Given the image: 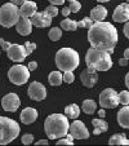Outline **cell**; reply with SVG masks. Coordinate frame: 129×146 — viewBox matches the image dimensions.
<instances>
[{
	"label": "cell",
	"instance_id": "cell-7",
	"mask_svg": "<svg viewBox=\"0 0 129 146\" xmlns=\"http://www.w3.org/2000/svg\"><path fill=\"white\" fill-rule=\"evenodd\" d=\"M28 78H30V70L23 65H14L8 71V79L16 86H23L28 82Z\"/></svg>",
	"mask_w": 129,
	"mask_h": 146
},
{
	"label": "cell",
	"instance_id": "cell-14",
	"mask_svg": "<svg viewBox=\"0 0 129 146\" xmlns=\"http://www.w3.org/2000/svg\"><path fill=\"white\" fill-rule=\"evenodd\" d=\"M30 19L32 26H36V27H40V29L48 27L52 23V17L48 16L45 12H36Z\"/></svg>",
	"mask_w": 129,
	"mask_h": 146
},
{
	"label": "cell",
	"instance_id": "cell-15",
	"mask_svg": "<svg viewBox=\"0 0 129 146\" xmlns=\"http://www.w3.org/2000/svg\"><path fill=\"white\" fill-rule=\"evenodd\" d=\"M112 19L115 22H126V21H129V3H123L116 7L112 13Z\"/></svg>",
	"mask_w": 129,
	"mask_h": 146
},
{
	"label": "cell",
	"instance_id": "cell-18",
	"mask_svg": "<svg viewBox=\"0 0 129 146\" xmlns=\"http://www.w3.org/2000/svg\"><path fill=\"white\" fill-rule=\"evenodd\" d=\"M19 118H21V121L23 124H27V125L28 124H32L38 119V111L34 108H26L22 110Z\"/></svg>",
	"mask_w": 129,
	"mask_h": 146
},
{
	"label": "cell",
	"instance_id": "cell-1",
	"mask_svg": "<svg viewBox=\"0 0 129 146\" xmlns=\"http://www.w3.org/2000/svg\"><path fill=\"white\" fill-rule=\"evenodd\" d=\"M118 30L110 22L98 21L88 29V41L91 47L112 53L118 44Z\"/></svg>",
	"mask_w": 129,
	"mask_h": 146
},
{
	"label": "cell",
	"instance_id": "cell-36",
	"mask_svg": "<svg viewBox=\"0 0 129 146\" xmlns=\"http://www.w3.org/2000/svg\"><path fill=\"white\" fill-rule=\"evenodd\" d=\"M27 67H28V70H30V71H34V70L38 69V62H36V61H31Z\"/></svg>",
	"mask_w": 129,
	"mask_h": 146
},
{
	"label": "cell",
	"instance_id": "cell-39",
	"mask_svg": "<svg viewBox=\"0 0 129 146\" xmlns=\"http://www.w3.org/2000/svg\"><path fill=\"white\" fill-rule=\"evenodd\" d=\"M128 64H129V61L126 60L125 57H123V58H120V60H119V65H120V66H126Z\"/></svg>",
	"mask_w": 129,
	"mask_h": 146
},
{
	"label": "cell",
	"instance_id": "cell-26",
	"mask_svg": "<svg viewBox=\"0 0 129 146\" xmlns=\"http://www.w3.org/2000/svg\"><path fill=\"white\" fill-rule=\"evenodd\" d=\"M61 29H62V30H66V31H76L77 23L74 19L65 18L63 21H61Z\"/></svg>",
	"mask_w": 129,
	"mask_h": 146
},
{
	"label": "cell",
	"instance_id": "cell-8",
	"mask_svg": "<svg viewBox=\"0 0 129 146\" xmlns=\"http://www.w3.org/2000/svg\"><path fill=\"white\" fill-rule=\"evenodd\" d=\"M119 102V93L112 88H106L99 94V105L103 109H115L118 108Z\"/></svg>",
	"mask_w": 129,
	"mask_h": 146
},
{
	"label": "cell",
	"instance_id": "cell-28",
	"mask_svg": "<svg viewBox=\"0 0 129 146\" xmlns=\"http://www.w3.org/2000/svg\"><path fill=\"white\" fill-rule=\"evenodd\" d=\"M119 102L121 105H129V91H121L119 93Z\"/></svg>",
	"mask_w": 129,
	"mask_h": 146
},
{
	"label": "cell",
	"instance_id": "cell-43",
	"mask_svg": "<svg viewBox=\"0 0 129 146\" xmlns=\"http://www.w3.org/2000/svg\"><path fill=\"white\" fill-rule=\"evenodd\" d=\"M98 116L99 118H105L106 116V113H105L103 109H101V110H98Z\"/></svg>",
	"mask_w": 129,
	"mask_h": 146
},
{
	"label": "cell",
	"instance_id": "cell-49",
	"mask_svg": "<svg viewBox=\"0 0 129 146\" xmlns=\"http://www.w3.org/2000/svg\"><path fill=\"white\" fill-rule=\"evenodd\" d=\"M98 3H107V1H110V0H96Z\"/></svg>",
	"mask_w": 129,
	"mask_h": 146
},
{
	"label": "cell",
	"instance_id": "cell-27",
	"mask_svg": "<svg viewBox=\"0 0 129 146\" xmlns=\"http://www.w3.org/2000/svg\"><path fill=\"white\" fill-rule=\"evenodd\" d=\"M48 36L52 41H57L62 38V29L61 27H52L50 31L48 33Z\"/></svg>",
	"mask_w": 129,
	"mask_h": 146
},
{
	"label": "cell",
	"instance_id": "cell-42",
	"mask_svg": "<svg viewBox=\"0 0 129 146\" xmlns=\"http://www.w3.org/2000/svg\"><path fill=\"white\" fill-rule=\"evenodd\" d=\"M35 145H48V141L47 140H39V141H36L35 142Z\"/></svg>",
	"mask_w": 129,
	"mask_h": 146
},
{
	"label": "cell",
	"instance_id": "cell-3",
	"mask_svg": "<svg viewBox=\"0 0 129 146\" xmlns=\"http://www.w3.org/2000/svg\"><path fill=\"white\" fill-rule=\"evenodd\" d=\"M85 64L87 66L94 67L97 71H107L112 67L111 53L91 47L85 54Z\"/></svg>",
	"mask_w": 129,
	"mask_h": 146
},
{
	"label": "cell",
	"instance_id": "cell-11",
	"mask_svg": "<svg viewBox=\"0 0 129 146\" xmlns=\"http://www.w3.org/2000/svg\"><path fill=\"white\" fill-rule=\"evenodd\" d=\"M5 52H7L8 58L12 60L13 62H23L25 58L28 56L25 47H23V45H19V44H11Z\"/></svg>",
	"mask_w": 129,
	"mask_h": 146
},
{
	"label": "cell",
	"instance_id": "cell-37",
	"mask_svg": "<svg viewBox=\"0 0 129 146\" xmlns=\"http://www.w3.org/2000/svg\"><path fill=\"white\" fill-rule=\"evenodd\" d=\"M65 1H66V0H49V3L52 4V5H62L63 3H65Z\"/></svg>",
	"mask_w": 129,
	"mask_h": 146
},
{
	"label": "cell",
	"instance_id": "cell-34",
	"mask_svg": "<svg viewBox=\"0 0 129 146\" xmlns=\"http://www.w3.org/2000/svg\"><path fill=\"white\" fill-rule=\"evenodd\" d=\"M23 47H25V49H26V52H27V54H31V53H32L34 50L36 49V44H35V43H30V41H26Z\"/></svg>",
	"mask_w": 129,
	"mask_h": 146
},
{
	"label": "cell",
	"instance_id": "cell-29",
	"mask_svg": "<svg viewBox=\"0 0 129 146\" xmlns=\"http://www.w3.org/2000/svg\"><path fill=\"white\" fill-rule=\"evenodd\" d=\"M62 79L65 83H69V84H71V83H74L75 80V75L72 71H65L62 75Z\"/></svg>",
	"mask_w": 129,
	"mask_h": 146
},
{
	"label": "cell",
	"instance_id": "cell-20",
	"mask_svg": "<svg viewBox=\"0 0 129 146\" xmlns=\"http://www.w3.org/2000/svg\"><path fill=\"white\" fill-rule=\"evenodd\" d=\"M107 16V9L102 5H97L94 7L91 11V18L93 19L94 22H98V21H103Z\"/></svg>",
	"mask_w": 129,
	"mask_h": 146
},
{
	"label": "cell",
	"instance_id": "cell-21",
	"mask_svg": "<svg viewBox=\"0 0 129 146\" xmlns=\"http://www.w3.org/2000/svg\"><path fill=\"white\" fill-rule=\"evenodd\" d=\"M92 124H93V127H94L93 135H101V133L106 132V131L108 129V124H107V121L103 120V118L93 119V120H92Z\"/></svg>",
	"mask_w": 129,
	"mask_h": 146
},
{
	"label": "cell",
	"instance_id": "cell-12",
	"mask_svg": "<svg viewBox=\"0 0 129 146\" xmlns=\"http://www.w3.org/2000/svg\"><path fill=\"white\" fill-rule=\"evenodd\" d=\"M27 93H28V97L31 100H34V101H43L47 97V88L41 83L32 82L28 86Z\"/></svg>",
	"mask_w": 129,
	"mask_h": 146
},
{
	"label": "cell",
	"instance_id": "cell-46",
	"mask_svg": "<svg viewBox=\"0 0 129 146\" xmlns=\"http://www.w3.org/2000/svg\"><path fill=\"white\" fill-rule=\"evenodd\" d=\"M9 45H11V43H9V41H5V44L3 45V49H4V50H7V49L9 48Z\"/></svg>",
	"mask_w": 129,
	"mask_h": 146
},
{
	"label": "cell",
	"instance_id": "cell-2",
	"mask_svg": "<svg viewBox=\"0 0 129 146\" xmlns=\"http://www.w3.org/2000/svg\"><path fill=\"white\" fill-rule=\"evenodd\" d=\"M69 118L63 114H52L44 121V131L49 140H58L69 133Z\"/></svg>",
	"mask_w": 129,
	"mask_h": 146
},
{
	"label": "cell",
	"instance_id": "cell-51",
	"mask_svg": "<svg viewBox=\"0 0 129 146\" xmlns=\"http://www.w3.org/2000/svg\"><path fill=\"white\" fill-rule=\"evenodd\" d=\"M126 3H129V0H126Z\"/></svg>",
	"mask_w": 129,
	"mask_h": 146
},
{
	"label": "cell",
	"instance_id": "cell-17",
	"mask_svg": "<svg viewBox=\"0 0 129 146\" xmlns=\"http://www.w3.org/2000/svg\"><path fill=\"white\" fill-rule=\"evenodd\" d=\"M38 11V7H36V3L35 1H25V3L21 5L19 8V17H26V18H31L34 14L36 13Z\"/></svg>",
	"mask_w": 129,
	"mask_h": 146
},
{
	"label": "cell",
	"instance_id": "cell-9",
	"mask_svg": "<svg viewBox=\"0 0 129 146\" xmlns=\"http://www.w3.org/2000/svg\"><path fill=\"white\" fill-rule=\"evenodd\" d=\"M69 131L74 140H87L91 136L88 128L85 127V124L81 120H76V119H75L74 123L70 124Z\"/></svg>",
	"mask_w": 129,
	"mask_h": 146
},
{
	"label": "cell",
	"instance_id": "cell-4",
	"mask_svg": "<svg viewBox=\"0 0 129 146\" xmlns=\"http://www.w3.org/2000/svg\"><path fill=\"white\" fill-rule=\"evenodd\" d=\"M54 61L60 71H74L80 64V56L72 48H61L56 53Z\"/></svg>",
	"mask_w": 129,
	"mask_h": 146
},
{
	"label": "cell",
	"instance_id": "cell-38",
	"mask_svg": "<svg viewBox=\"0 0 129 146\" xmlns=\"http://www.w3.org/2000/svg\"><path fill=\"white\" fill-rule=\"evenodd\" d=\"M124 35L129 39V21H126L125 26H124Z\"/></svg>",
	"mask_w": 129,
	"mask_h": 146
},
{
	"label": "cell",
	"instance_id": "cell-44",
	"mask_svg": "<svg viewBox=\"0 0 129 146\" xmlns=\"http://www.w3.org/2000/svg\"><path fill=\"white\" fill-rule=\"evenodd\" d=\"M125 86H126V88L129 89V72L125 75Z\"/></svg>",
	"mask_w": 129,
	"mask_h": 146
},
{
	"label": "cell",
	"instance_id": "cell-41",
	"mask_svg": "<svg viewBox=\"0 0 129 146\" xmlns=\"http://www.w3.org/2000/svg\"><path fill=\"white\" fill-rule=\"evenodd\" d=\"M70 13H71V12H70V8H69V7H65V8L62 9V14H63L65 17H67Z\"/></svg>",
	"mask_w": 129,
	"mask_h": 146
},
{
	"label": "cell",
	"instance_id": "cell-6",
	"mask_svg": "<svg viewBox=\"0 0 129 146\" xmlns=\"http://www.w3.org/2000/svg\"><path fill=\"white\" fill-rule=\"evenodd\" d=\"M19 18V9L16 4L7 3L0 8V25L3 27H12Z\"/></svg>",
	"mask_w": 129,
	"mask_h": 146
},
{
	"label": "cell",
	"instance_id": "cell-10",
	"mask_svg": "<svg viewBox=\"0 0 129 146\" xmlns=\"http://www.w3.org/2000/svg\"><path fill=\"white\" fill-rule=\"evenodd\" d=\"M80 80H81L83 86L87 88H93L96 83L98 82V74L97 70L92 66H87V69L80 72Z\"/></svg>",
	"mask_w": 129,
	"mask_h": 146
},
{
	"label": "cell",
	"instance_id": "cell-48",
	"mask_svg": "<svg viewBox=\"0 0 129 146\" xmlns=\"http://www.w3.org/2000/svg\"><path fill=\"white\" fill-rule=\"evenodd\" d=\"M77 23V27H84V22H83V19L81 21H79V22H76Z\"/></svg>",
	"mask_w": 129,
	"mask_h": 146
},
{
	"label": "cell",
	"instance_id": "cell-22",
	"mask_svg": "<svg viewBox=\"0 0 129 146\" xmlns=\"http://www.w3.org/2000/svg\"><path fill=\"white\" fill-rule=\"evenodd\" d=\"M65 114H66L67 118L70 119H77V116L80 115V108L79 105H76V104H70V105H67L66 108H65Z\"/></svg>",
	"mask_w": 129,
	"mask_h": 146
},
{
	"label": "cell",
	"instance_id": "cell-24",
	"mask_svg": "<svg viewBox=\"0 0 129 146\" xmlns=\"http://www.w3.org/2000/svg\"><path fill=\"white\" fill-rule=\"evenodd\" d=\"M108 143L110 145H129V140L125 137L124 133H116L110 137Z\"/></svg>",
	"mask_w": 129,
	"mask_h": 146
},
{
	"label": "cell",
	"instance_id": "cell-32",
	"mask_svg": "<svg viewBox=\"0 0 129 146\" xmlns=\"http://www.w3.org/2000/svg\"><path fill=\"white\" fill-rule=\"evenodd\" d=\"M21 142H22L23 145H31V143H34V135H31V133L23 135L22 138H21Z\"/></svg>",
	"mask_w": 129,
	"mask_h": 146
},
{
	"label": "cell",
	"instance_id": "cell-40",
	"mask_svg": "<svg viewBox=\"0 0 129 146\" xmlns=\"http://www.w3.org/2000/svg\"><path fill=\"white\" fill-rule=\"evenodd\" d=\"M25 1H27V0H11V3H13V4H16L17 7L18 5H22Z\"/></svg>",
	"mask_w": 129,
	"mask_h": 146
},
{
	"label": "cell",
	"instance_id": "cell-25",
	"mask_svg": "<svg viewBox=\"0 0 129 146\" xmlns=\"http://www.w3.org/2000/svg\"><path fill=\"white\" fill-rule=\"evenodd\" d=\"M48 82H49L50 86L56 87V86H60L61 83L63 82L62 79V74L60 72V70L58 71H52L49 75H48Z\"/></svg>",
	"mask_w": 129,
	"mask_h": 146
},
{
	"label": "cell",
	"instance_id": "cell-33",
	"mask_svg": "<svg viewBox=\"0 0 129 146\" xmlns=\"http://www.w3.org/2000/svg\"><path fill=\"white\" fill-rule=\"evenodd\" d=\"M70 12H72V13H77V12L81 9V4L77 1V0H75V1H71L70 3Z\"/></svg>",
	"mask_w": 129,
	"mask_h": 146
},
{
	"label": "cell",
	"instance_id": "cell-45",
	"mask_svg": "<svg viewBox=\"0 0 129 146\" xmlns=\"http://www.w3.org/2000/svg\"><path fill=\"white\" fill-rule=\"evenodd\" d=\"M124 57H125L126 60L129 61V48H128V49H125V50H124Z\"/></svg>",
	"mask_w": 129,
	"mask_h": 146
},
{
	"label": "cell",
	"instance_id": "cell-47",
	"mask_svg": "<svg viewBox=\"0 0 129 146\" xmlns=\"http://www.w3.org/2000/svg\"><path fill=\"white\" fill-rule=\"evenodd\" d=\"M5 44V40L3 38H0V48H3V45Z\"/></svg>",
	"mask_w": 129,
	"mask_h": 146
},
{
	"label": "cell",
	"instance_id": "cell-13",
	"mask_svg": "<svg viewBox=\"0 0 129 146\" xmlns=\"http://www.w3.org/2000/svg\"><path fill=\"white\" fill-rule=\"evenodd\" d=\"M19 105H21V101H19V97L17 93H8L1 100V106H3V109L5 111H9V113L17 111Z\"/></svg>",
	"mask_w": 129,
	"mask_h": 146
},
{
	"label": "cell",
	"instance_id": "cell-23",
	"mask_svg": "<svg viewBox=\"0 0 129 146\" xmlns=\"http://www.w3.org/2000/svg\"><path fill=\"white\" fill-rule=\"evenodd\" d=\"M81 110L84 111L85 114H88V115L94 114L97 110L96 101H94V100H84V101H83V105H81Z\"/></svg>",
	"mask_w": 129,
	"mask_h": 146
},
{
	"label": "cell",
	"instance_id": "cell-19",
	"mask_svg": "<svg viewBox=\"0 0 129 146\" xmlns=\"http://www.w3.org/2000/svg\"><path fill=\"white\" fill-rule=\"evenodd\" d=\"M118 123L120 127L129 129V105H124V108L121 110H119Z\"/></svg>",
	"mask_w": 129,
	"mask_h": 146
},
{
	"label": "cell",
	"instance_id": "cell-5",
	"mask_svg": "<svg viewBox=\"0 0 129 146\" xmlns=\"http://www.w3.org/2000/svg\"><path fill=\"white\" fill-rule=\"evenodd\" d=\"M18 123L7 116H0V145H8L19 135Z\"/></svg>",
	"mask_w": 129,
	"mask_h": 146
},
{
	"label": "cell",
	"instance_id": "cell-35",
	"mask_svg": "<svg viewBox=\"0 0 129 146\" xmlns=\"http://www.w3.org/2000/svg\"><path fill=\"white\" fill-rule=\"evenodd\" d=\"M83 22H84V27L85 29H89L94 23V21L91 18V17H85V18L83 19Z\"/></svg>",
	"mask_w": 129,
	"mask_h": 146
},
{
	"label": "cell",
	"instance_id": "cell-31",
	"mask_svg": "<svg viewBox=\"0 0 129 146\" xmlns=\"http://www.w3.org/2000/svg\"><path fill=\"white\" fill-rule=\"evenodd\" d=\"M56 145H69V146H72L74 145V140H71V138H69L67 136H65V137H61V138H58V141H57V143Z\"/></svg>",
	"mask_w": 129,
	"mask_h": 146
},
{
	"label": "cell",
	"instance_id": "cell-50",
	"mask_svg": "<svg viewBox=\"0 0 129 146\" xmlns=\"http://www.w3.org/2000/svg\"><path fill=\"white\" fill-rule=\"evenodd\" d=\"M67 1H70V3H71V1H75V0H67Z\"/></svg>",
	"mask_w": 129,
	"mask_h": 146
},
{
	"label": "cell",
	"instance_id": "cell-16",
	"mask_svg": "<svg viewBox=\"0 0 129 146\" xmlns=\"http://www.w3.org/2000/svg\"><path fill=\"white\" fill-rule=\"evenodd\" d=\"M16 31L22 36H27L32 33V23H31L30 18L26 17H19L18 21L16 22Z\"/></svg>",
	"mask_w": 129,
	"mask_h": 146
},
{
	"label": "cell",
	"instance_id": "cell-30",
	"mask_svg": "<svg viewBox=\"0 0 129 146\" xmlns=\"http://www.w3.org/2000/svg\"><path fill=\"white\" fill-rule=\"evenodd\" d=\"M44 12L48 14V16L52 17V18H53V17H56V16H58V13H60V12H58V8H57L56 5H49V7H47Z\"/></svg>",
	"mask_w": 129,
	"mask_h": 146
}]
</instances>
